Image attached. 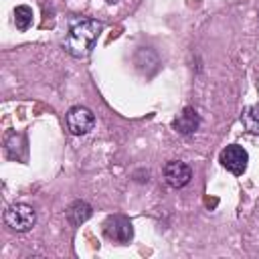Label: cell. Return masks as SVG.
I'll return each mask as SVG.
<instances>
[{
	"label": "cell",
	"mask_w": 259,
	"mask_h": 259,
	"mask_svg": "<svg viewBox=\"0 0 259 259\" xmlns=\"http://www.w3.org/2000/svg\"><path fill=\"white\" fill-rule=\"evenodd\" d=\"M101 30H103V24L99 20L85 18V20L75 22L67 32L65 51L69 55H73V57H85L91 51V47L95 45V40H97Z\"/></svg>",
	"instance_id": "6da1fadb"
},
{
	"label": "cell",
	"mask_w": 259,
	"mask_h": 259,
	"mask_svg": "<svg viewBox=\"0 0 259 259\" xmlns=\"http://www.w3.org/2000/svg\"><path fill=\"white\" fill-rule=\"evenodd\" d=\"M4 223L10 231H16V233H26L34 227L36 223V212L32 206L28 204H22V202H16V204H10L6 210H4Z\"/></svg>",
	"instance_id": "7a4b0ae2"
},
{
	"label": "cell",
	"mask_w": 259,
	"mask_h": 259,
	"mask_svg": "<svg viewBox=\"0 0 259 259\" xmlns=\"http://www.w3.org/2000/svg\"><path fill=\"white\" fill-rule=\"evenodd\" d=\"M67 127L73 136H85L93 130L95 125V117L91 113V109L83 107V105H75L67 111Z\"/></svg>",
	"instance_id": "3957f363"
},
{
	"label": "cell",
	"mask_w": 259,
	"mask_h": 259,
	"mask_svg": "<svg viewBox=\"0 0 259 259\" xmlns=\"http://www.w3.org/2000/svg\"><path fill=\"white\" fill-rule=\"evenodd\" d=\"M103 233L107 239H111L115 243H130V239L134 237V227L127 217L113 214V217H107V221L103 225Z\"/></svg>",
	"instance_id": "277c9868"
},
{
	"label": "cell",
	"mask_w": 259,
	"mask_h": 259,
	"mask_svg": "<svg viewBox=\"0 0 259 259\" xmlns=\"http://www.w3.org/2000/svg\"><path fill=\"white\" fill-rule=\"evenodd\" d=\"M221 164L225 170H229L231 174H243L247 170V164H249V154L245 148L237 146V144H231L227 146L223 152H221Z\"/></svg>",
	"instance_id": "5b68a950"
},
{
	"label": "cell",
	"mask_w": 259,
	"mask_h": 259,
	"mask_svg": "<svg viewBox=\"0 0 259 259\" xmlns=\"http://www.w3.org/2000/svg\"><path fill=\"white\" fill-rule=\"evenodd\" d=\"M190 178H192L190 166L184 164V162H180V160H172V162H168V164L164 166V180H166V184L172 186V188H182V186H186V184L190 182Z\"/></svg>",
	"instance_id": "8992f818"
},
{
	"label": "cell",
	"mask_w": 259,
	"mask_h": 259,
	"mask_svg": "<svg viewBox=\"0 0 259 259\" xmlns=\"http://www.w3.org/2000/svg\"><path fill=\"white\" fill-rule=\"evenodd\" d=\"M172 125H174V130H176L178 134L188 136V134H194V132L198 130L200 117H198V113H196L192 107H184L182 113H178V117L174 119Z\"/></svg>",
	"instance_id": "52a82bcc"
},
{
	"label": "cell",
	"mask_w": 259,
	"mask_h": 259,
	"mask_svg": "<svg viewBox=\"0 0 259 259\" xmlns=\"http://www.w3.org/2000/svg\"><path fill=\"white\" fill-rule=\"evenodd\" d=\"M91 206L87 204V202H83V200H75L69 208H67V219H69V223L73 225V227H77V225H81V223H85L89 217H91Z\"/></svg>",
	"instance_id": "ba28073f"
},
{
	"label": "cell",
	"mask_w": 259,
	"mask_h": 259,
	"mask_svg": "<svg viewBox=\"0 0 259 259\" xmlns=\"http://www.w3.org/2000/svg\"><path fill=\"white\" fill-rule=\"evenodd\" d=\"M241 123L247 132L251 134H259V101L245 107L241 113Z\"/></svg>",
	"instance_id": "9c48e42d"
},
{
	"label": "cell",
	"mask_w": 259,
	"mask_h": 259,
	"mask_svg": "<svg viewBox=\"0 0 259 259\" xmlns=\"http://www.w3.org/2000/svg\"><path fill=\"white\" fill-rule=\"evenodd\" d=\"M32 8L30 6H26V4H20V6H16L14 8V24H16V28L18 30H28L30 28V24H32Z\"/></svg>",
	"instance_id": "30bf717a"
}]
</instances>
